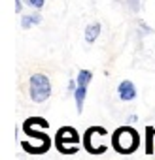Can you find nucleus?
Here are the masks:
<instances>
[{"label": "nucleus", "instance_id": "obj_1", "mask_svg": "<svg viewBox=\"0 0 155 160\" xmlns=\"http://www.w3.org/2000/svg\"><path fill=\"white\" fill-rule=\"evenodd\" d=\"M112 147L119 154H132L140 147V134L132 126H119L112 134Z\"/></svg>", "mask_w": 155, "mask_h": 160}, {"label": "nucleus", "instance_id": "obj_2", "mask_svg": "<svg viewBox=\"0 0 155 160\" xmlns=\"http://www.w3.org/2000/svg\"><path fill=\"white\" fill-rule=\"evenodd\" d=\"M78 143H80V134L72 126H62L57 130L53 145L61 154H76L78 152Z\"/></svg>", "mask_w": 155, "mask_h": 160}, {"label": "nucleus", "instance_id": "obj_3", "mask_svg": "<svg viewBox=\"0 0 155 160\" xmlns=\"http://www.w3.org/2000/svg\"><path fill=\"white\" fill-rule=\"evenodd\" d=\"M29 89H30V98L36 104L45 102L51 96V81H49V77L45 73H34V75H30Z\"/></svg>", "mask_w": 155, "mask_h": 160}, {"label": "nucleus", "instance_id": "obj_4", "mask_svg": "<svg viewBox=\"0 0 155 160\" xmlns=\"http://www.w3.org/2000/svg\"><path fill=\"white\" fill-rule=\"evenodd\" d=\"M78 81V87L74 91V100H76V108H78V113L83 111V102H85V94H87V87L89 83L93 81V72L89 70H80V73H78L76 77Z\"/></svg>", "mask_w": 155, "mask_h": 160}, {"label": "nucleus", "instance_id": "obj_5", "mask_svg": "<svg viewBox=\"0 0 155 160\" xmlns=\"http://www.w3.org/2000/svg\"><path fill=\"white\" fill-rule=\"evenodd\" d=\"M99 138V136H108V132H106V128H102V126H89L85 132H83V149L89 152V154H104L106 151H108V147L106 145H102V147H99V145H93V138Z\"/></svg>", "mask_w": 155, "mask_h": 160}, {"label": "nucleus", "instance_id": "obj_6", "mask_svg": "<svg viewBox=\"0 0 155 160\" xmlns=\"http://www.w3.org/2000/svg\"><path fill=\"white\" fill-rule=\"evenodd\" d=\"M38 121H40V117H29V119L23 122V132H25L27 136H30V138L38 139V141L42 143V147H44V152H47V151L51 149L53 141H51V138H49L45 132H38V130H36Z\"/></svg>", "mask_w": 155, "mask_h": 160}, {"label": "nucleus", "instance_id": "obj_7", "mask_svg": "<svg viewBox=\"0 0 155 160\" xmlns=\"http://www.w3.org/2000/svg\"><path fill=\"white\" fill-rule=\"evenodd\" d=\"M117 94H119V98H121L123 102H131V100H134V98H136V87H134V83L129 81V79L121 81L119 87H117Z\"/></svg>", "mask_w": 155, "mask_h": 160}, {"label": "nucleus", "instance_id": "obj_8", "mask_svg": "<svg viewBox=\"0 0 155 160\" xmlns=\"http://www.w3.org/2000/svg\"><path fill=\"white\" fill-rule=\"evenodd\" d=\"M155 126H146V154H153L155 152Z\"/></svg>", "mask_w": 155, "mask_h": 160}, {"label": "nucleus", "instance_id": "obj_9", "mask_svg": "<svg viewBox=\"0 0 155 160\" xmlns=\"http://www.w3.org/2000/svg\"><path fill=\"white\" fill-rule=\"evenodd\" d=\"M99 34H100V23L89 25V27L85 28V42H87V43H93V42L99 38Z\"/></svg>", "mask_w": 155, "mask_h": 160}, {"label": "nucleus", "instance_id": "obj_10", "mask_svg": "<svg viewBox=\"0 0 155 160\" xmlns=\"http://www.w3.org/2000/svg\"><path fill=\"white\" fill-rule=\"evenodd\" d=\"M42 21V17L38 15V13H34V15H25L23 19H21V27L23 28H30L32 25H38Z\"/></svg>", "mask_w": 155, "mask_h": 160}, {"label": "nucleus", "instance_id": "obj_11", "mask_svg": "<svg viewBox=\"0 0 155 160\" xmlns=\"http://www.w3.org/2000/svg\"><path fill=\"white\" fill-rule=\"evenodd\" d=\"M29 4L34 6V8H42L44 6V0H29Z\"/></svg>", "mask_w": 155, "mask_h": 160}]
</instances>
